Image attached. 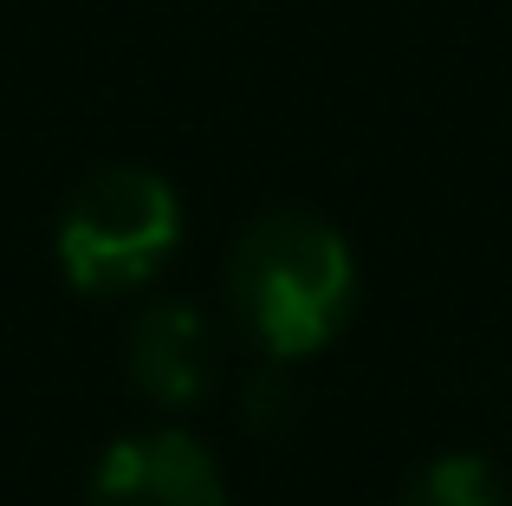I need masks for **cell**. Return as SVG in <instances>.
I'll return each instance as SVG.
<instances>
[{
	"label": "cell",
	"instance_id": "8992f818",
	"mask_svg": "<svg viewBox=\"0 0 512 506\" xmlns=\"http://www.w3.org/2000/svg\"><path fill=\"white\" fill-rule=\"evenodd\" d=\"M286 409H292V383L286 377H260L247 390V422H253V429H279Z\"/></svg>",
	"mask_w": 512,
	"mask_h": 506
},
{
	"label": "cell",
	"instance_id": "5b68a950",
	"mask_svg": "<svg viewBox=\"0 0 512 506\" xmlns=\"http://www.w3.org/2000/svg\"><path fill=\"white\" fill-rule=\"evenodd\" d=\"M396 506H500V481L480 455H441L415 474Z\"/></svg>",
	"mask_w": 512,
	"mask_h": 506
},
{
	"label": "cell",
	"instance_id": "6da1fadb",
	"mask_svg": "<svg viewBox=\"0 0 512 506\" xmlns=\"http://www.w3.org/2000/svg\"><path fill=\"white\" fill-rule=\"evenodd\" d=\"M227 299H234V318L260 338V351L273 364H292L338 338L357 299V260L331 221L279 208L240 234L227 260Z\"/></svg>",
	"mask_w": 512,
	"mask_h": 506
},
{
	"label": "cell",
	"instance_id": "277c9868",
	"mask_svg": "<svg viewBox=\"0 0 512 506\" xmlns=\"http://www.w3.org/2000/svg\"><path fill=\"white\" fill-rule=\"evenodd\" d=\"M130 377L156 403H195L214 377V344L195 305H150L130 331Z\"/></svg>",
	"mask_w": 512,
	"mask_h": 506
},
{
	"label": "cell",
	"instance_id": "7a4b0ae2",
	"mask_svg": "<svg viewBox=\"0 0 512 506\" xmlns=\"http://www.w3.org/2000/svg\"><path fill=\"white\" fill-rule=\"evenodd\" d=\"M175 234H182L175 189L150 169L117 163V169H98L91 182H78V195L65 202L59 260L78 292H124V286H143L169 260Z\"/></svg>",
	"mask_w": 512,
	"mask_h": 506
},
{
	"label": "cell",
	"instance_id": "3957f363",
	"mask_svg": "<svg viewBox=\"0 0 512 506\" xmlns=\"http://www.w3.org/2000/svg\"><path fill=\"white\" fill-rule=\"evenodd\" d=\"M91 506H227L221 468L188 435H137L111 448L91 481Z\"/></svg>",
	"mask_w": 512,
	"mask_h": 506
}]
</instances>
